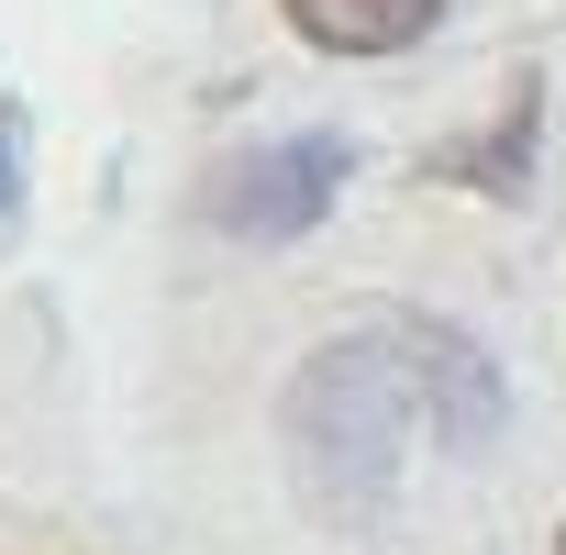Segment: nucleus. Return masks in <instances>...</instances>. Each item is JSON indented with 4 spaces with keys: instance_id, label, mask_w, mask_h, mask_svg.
I'll return each instance as SVG.
<instances>
[{
    "instance_id": "obj_3",
    "label": "nucleus",
    "mask_w": 566,
    "mask_h": 555,
    "mask_svg": "<svg viewBox=\"0 0 566 555\" xmlns=\"http://www.w3.org/2000/svg\"><path fill=\"white\" fill-rule=\"evenodd\" d=\"M277 12L323 56H400V45H422L444 23V0H277Z\"/></svg>"
},
{
    "instance_id": "obj_5",
    "label": "nucleus",
    "mask_w": 566,
    "mask_h": 555,
    "mask_svg": "<svg viewBox=\"0 0 566 555\" xmlns=\"http://www.w3.org/2000/svg\"><path fill=\"white\" fill-rule=\"evenodd\" d=\"M555 555H566V533H555Z\"/></svg>"
},
{
    "instance_id": "obj_1",
    "label": "nucleus",
    "mask_w": 566,
    "mask_h": 555,
    "mask_svg": "<svg viewBox=\"0 0 566 555\" xmlns=\"http://www.w3.org/2000/svg\"><path fill=\"white\" fill-rule=\"evenodd\" d=\"M500 367L455 334V323H422V312H389V323H356L334 334L290 400H277V433H290V478L323 522H378L411 444H444V455H478L500 433Z\"/></svg>"
},
{
    "instance_id": "obj_4",
    "label": "nucleus",
    "mask_w": 566,
    "mask_h": 555,
    "mask_svg": "<svg viewBox=\"0 0 566 555\" xmlns=\"http://www.w3.org/2000/svg\"><path fill=\"white\" fill-rule=\"evenodd\" d=\"M0 200H12V134H0Z\"/></svg>"
},
{
    "instance_id": "obj_2",
    "label": "nucleus",
    "mask_w": 566,
    "mask_h": 555,
    "mask_svg": "<svg viewBox=\"0 0 566 555\" xmlns=\"http://www.w3.org/2000/svg\"><path fill=\"white\" fill-rule=\"evenodd\" d=\"M345 178H356V145L345 134H277V145H244L233 167H211V200L200 211L233 244H301L334 211Z\"/></svg>"
}]
</instances>
